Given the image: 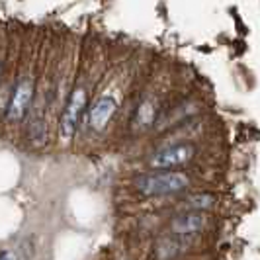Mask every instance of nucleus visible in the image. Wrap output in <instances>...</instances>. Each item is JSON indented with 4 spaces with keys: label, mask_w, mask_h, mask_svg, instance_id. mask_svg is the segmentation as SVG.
I'll return each instance as SVG.
<instances>
[{
    "label": "nucleus",
    "mask_w": 260,
    "mask_h": 260,
    "mask_svg": "<svg viewBox=\"0 0 260 260\" xmlns=\"http://www.w3.org/2000/svg\"><path fill=\"white\" fill-rule=\"evenodd\" d=\"M190 178L184 172H158V174H145L135 180V188L143 196H169L182 192L188 188Z\"/></svg>",
    "instance_id": "1"
},
{
    "label": "nucleus",
    "mask_w": 260,
    "mask_h": 260,
    "mask_svg": "<svg viewBox=\"0 0 260 260\" xmlns=\"http://www.w3.org/2000/svg\"><path fill=\"white\" fill-rule=\"evenodd\" d=\"M114 114H116V100L110 96L100 98L90 110V127L96 131L104 129Z\"/></svg>",
    "instance_id": "5"
},
{
    "label": "nucleus",
    "mask_w": 260,
    "mask_h": 260,
    "mask_svg": "<svg viewBox=\"0 0 260 260\" xmlns=\"http://www.w3.org/2000/svg\"><path fill=\"white\" fill-rule=\"evenodd\" d=\"M84 108H86V92L82 90V88H75V90L71 92L65 110H63V116H61V127H59V131H61L63 139H71L75 135Z\"/></svg>",
    "instance_id": "2"
},
{
    "label": "nucleus",
    "mask_w": 260,
    "mask_h": 260,
    "mask_svg": "<svg viewBox=\"0 0 260 260\" xmlns=\"http://www.w3.org/2000/svg\"><path fill=\"white\" fill-rule=\"evenodd\" d=\"M206 225V219L198 213H186L180 215L172 221V231L176 235H188V233H198L202 227Z\"/></svg>",
    "instance_id": "6"
},
{
    "label": "nucleus",
    "mask_w": 260,
    "mask_h": 260,
    "mask_svg": "<svg viewBox=\"0 0 260 260\" xmlns=\"http://www.w3.org/2000/svg\"><path fill=\"white\" fill-rule=\"evenodd\" d=\"M153 121H155V104H153L151 100H145V102H141V106L137 108L135 123H137L139 127H149Z\"/></svg>",
    "instance_id": "7"
},
{
    "label": "nucleus",
    "mask_w": 260,
    "mask_h": 260,
    "mask_svg": "<svg viewBox=\"0 0 260 260\" xmlns=\"http://www.w3.org/2000/svg\"><path fill=\"white\" fill-rule=\"evenodd\" d=\"M194 155L196 149L192 145H170V147L156 151L155 155L151 156L149 165L153 169H174V167H182L188 160H192Z\"/></svg>",
    "instance_id": "3"
},
{
    "label": "nucleus",
    "mask_w": 260,
    "mask_h": 260,
    "mask_svg": "<svg viewBox=\"0 0 260 260\" xmlns=\"http://www.w3.org/2000/svg\"><path fill=\"white\" fill-rule=\"evenodd\" d=\"M34 98V80L31 78H22L16 82L12 92V98L6 106V119L8 121H20L27 114L29 102Z\"/></svg>",
    "instance_id": "4"
},
{
    "label": "nucleus",
    "mask_w": 260,
    "mask_h": 260,
    "mask_svg": "<svg viewBox=\"0 0 260 260\" xmlns=\"http://www.w3.org/2000/svg\"><path fill=\"white\" fill-rule=\"evenodd\" d=\"M43 137H45V125H43V117L39 114L38 117H31V123H29V139H39V143H41Z\"/></svg>",
    "instance_id": "8"
},
{
    "label": "nucleus",
    "mask_w": 260,
    "mask_h": 260,
    "mask_svg": "<svg viewBox=\"0 0 260 260\" xmlns=\"http://www.w3.org/2000/svg\"><path fill=\"white\" fill-rule=\"evenodd\" d=\"M213 204V198L211 196H192L190 200H188V206L190 208H209Z\"/></svg>",
    "instance_id": "9"
}]
</instances>
